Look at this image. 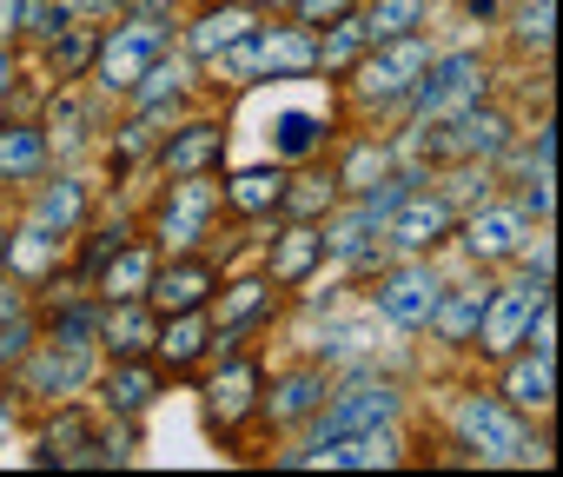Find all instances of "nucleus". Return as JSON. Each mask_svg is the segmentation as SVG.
Segmentation results:
<instances>
[{
  "mask_svg": "<svg viewBox=\"0 0 563 477\" xmlns=\"http://www.w3.org/2000/svg\"><path fill=\"white\" fill-rule=\"evenodd\" d=\"M166 21H133V27H113V41L100 47V87L107 93H133V87H146V74L166 60Z\"/></svg>",
  "mask_w": 563,
  "mask_h": 477,
  "instance_id": "1",
  "label": "nucleus"
},
{
  "mask_svg": "<svg viewBox=\"0 0 563 477\" xmlns=\"http://www.w3.org/2000/svg\"><path fill=\"white\" fill-rule=\"evenodd\" d=\"M312 60H319V47H312L299 27H278V34H258V41H252V34L232 41L225 60H219V74H225V80H245V74H265V67H272V74H299V67H312Z\"/></svg>",
  "mask_w": 563,
  "mask_h": 477,
  "instance_id": "2",
  "label": "nucleus"
},
{
  "mask_svg": "<svg viewBox=\"0 0 563 477\" xmlns=\"http://www.w3.org/2000/svg\"><path fill=\"white\" fill-rule=\"evenodd\" d=\"M457 431H464L471 451H484V457H497V464H530V457H537V451L523 444V424H517L497 398H471V404L457 411Z\"/></svg>",
  "mask_w": 563,
  "mask_h": 477,
  "instance_id": "3",
  "label": "nucleus"
},
{
  "mask_svg": "<svg viewBox=\"0 0 563 477\" xmlns=\"http://www.w3.org/2000/svg\"><path fill=\"white\" fill-rule=\"evenodd\" d=\"M484 93V60L477 54H444V60H424V87H418V113L438 120V113H457Z\"/></svg>",
  "mask_w": 563,
  "mask_h": 477,
  "instance_id": "4",
  "label": "nucleus"
},
{
  "mask_svg": "<svg viewBox=\"0 0 563 477\" xmlns=\"http://www.w3.org/2000/svg\"><path fill=\"white\" fill-rule=\"evenodd\" d=\"M438 273L431 266H405V273H391L385 279V292H378V312L391 319V325H405V332H418V325H431V312H438Z\"/></svg>",
  "mask_w": 563,
  "mask_h": 477,
  "instance_id": "5",
  "label": "nucleus"
},
{
  "mask_svg": "<svg viewBox=\"0 0 563 477\" xmlns=\"http://www.w3.org/2000/svg\"><path fill=\"white\" fill-rule=\"evenodd\" d=\"M212 206H219V186L186 173V186H173V199L159 212V239H166V246H192V239L206 232V219H212Z\"/></svg>",
  "mask_w": 563,
  "mask_h": 477,
  "instance_id": "6",
  "label": "nucleus"
},
{
  "mask_svg": "<svg viewBox=\"0 0 563 477\" xmlns=\"http://www.w3.org/2000/svg\"><path fill=\"white\" fill-rule=\"evenodd\" d=\"M391 411H398V391L391 385H365V391H345L325 418H319V437L312 444H325V437H345V431H378V424H391Z\"/></svg>",
  "mask_w": 563,
  "mask_h": 477,
  "instance_id": "7",
  "label": "nucleus"
},
{
  "mask_svg": "<svg viewBox=\"0 0 563 477\" xmlns=\"http://www.w3.org/2000/svg\"><path fill=\"white\" fill-rule=\"evenodd\" d=\"M286 464H345V470H378V464H398V444L385 431H345V437H325L312 451H292Z\"/></svg>",
  "mask_w": 563,
  "mask_h": 477,
  "instance_id": "8",
  "label": "nucleus"
},
{
  "mask_svg": "<svg viewBox=\"0 0 563 477\" xmlns=\"http://www.w3.org/2000/svg\"><path fill=\"white\" fill-rule=\"evenodd\" d=\"M424 60H431V47H424L418 34H398V41H385V54H378V60H365V93H372V100H391V93H405V87L424 74Z\"/></svg>",
  "mask_w": 563,
  "mask_h": 477,
  "instance_id": "9",
  "label": "nucleus"
},
{
  "mask_svg": "<svg viewBox=\"0 0 563 477\" xmlns=\"http://www.w3.org/2000/svg\"><path fill=\"white\" fill-rule=\"evenodd\" d=\"M537 306H543V286H510L497 306H484V325H477L484 345H490V352H510V345L523 339V325H530Z\"/></svg>",
  "mask_w": 563,
  "mask_h": 477,
  "instance_id": "10",
  "label": "nucleus"
},
{
  "mask_svg": "<svg viewBox=\"0 0 563 477\" xmlns=\"http://www.w3.org/2000/svg\"><path fill=\"white\" fill-rule=\"evenodd\" d=\"M517 246H523V212L484 206V212L471 219V253H477V259H510Z\"/></svg>",
  "mask_w": 563,
  "mask_h": 477,
  "instance_id": "11",
  "label": "nucleus"
},
{
  "mask_svg": "<svg viewBox=\"0 0 563 477\" xmlns=\"http://www.w3.org/2000/svg\"><path fill=\"white\" fill-rule=\"evenodd\" d=\"M451 225V206L444 199H405V212L391 219V246H405V253H424L431 239Z\"/></svg>",
  "mask_w": 563,
  "mask_h": 477,
  "instance_id": "12",
  "label": "nucleus"
},
{
  "mask_svg": "<svg viewBox=\"0 0 563 477\" xmlns=\"http://www.w3.org/2000/svg\"><path fill=\"white\" fill-rule=\"evenodd\" d=\"M206 286H212L206 266H173V273L153 279V306H159V312H192V306L206 299Z\"/></svg>",
  "mask_w": 563,
  "mask_h": 477,
  "instance_id": "13",
  "label": "nucleus"
},
{
  "mask_svg": "<svg viewBox=\"0 0 563 477\" xmlns=\"http://www.w3.org/2000/svg\"><path fill=\"white\" fill-rule=\"evenodd\" d=\"M47 166V140L34 126H8L0 133V179H27Z\"/></svg>",
  "mask_w": 563,
  "mask_h": 477,
  "instance_id": "14",
  "label": "nucleus"
},
{
  "mask_svg": "<svg viewBox=\"0 0 563 477\" xmlns=\"http://www.w3.org/2000/svg\"><path fill=\"white\" fill-rule=\"evenodd\" d=\"M484 306H490V292H484V286H464V292H457L451 306L438 299V312H431V325H438L444 339H471V332L484 325Z\"/></svg>",
  "mask_w": 563,
  "mask_h": 477,
  "instance_id": "15",
  "label": "nucleus"
},
{
  "mask_svg": "<svg viewBox=\"0 0 563 477\" xmlns=\"http://www.w3.org/2000/svg\"><path fill=\"white\" fill-rule=\"evenodd\" d=\"M424 21V0H372V14H365V41H398Z\"/></svg>",
  "mask_w": 563,
  "mask_h": 477,
  "instance_id": "16",
  "label": "nucleus"
},
{
  "mask_svg": "<svg viewBox=\"0 0 563 477\" xmlns=\"http://www.w3.org/2000/svg\"><path fill=\"white\" fill-rule=\"evenodd\" d=\"M219 159V126H186V140H173L166 146V173H199V166H212Z\"/></svg>",
  "mask_w": 563,
  "mask_h": 477,
  "instance_id": "17",
  "label": "nucleus"
},
{
  "mask_svg": "<svg viewBox=\"0 0 563 477\" xmlns=\"http://www.w3.org/2000/svg\"><path fill=\"white\" fill-rule=\"evenodd\" d=\"M252 34V14H206L199 27H192V54H206V60H219L232 41H245Z\"/></svg>",
  "mask_w": 563,
  "mask_h": 477,
  "instance_id": "18",
  "label": "nucleus"
},
{
  "mask_svg": "<svg viewBox=\"0 0 563 477\" xmlns=\"http://www.w3.org/2000/svg\"><path fill=\"white\" fill-rule=\"evenodd\" d=\"M319 398H325V378H319V371H299V378H286V385H278V398H272V418H278V424H292V418H306Z\"/></svg>",
  "mask_w": 563,
  "mask_h": 477,
  "instance_id": "19",
  "label": "nucleus"
},
{
  "mask_svg": "<svg viewBox=\"0 0 563 477\" xmlns=\"http://www.w3.org/2000/svg\"><path fill=\"white\" fill-rule=\"evenodd\" d=\"M319 253H325V239H319L312 225H299V232H286V246H278V259H272V273H278V279H306Z\"/></svg>",
  "mask_w": 563,
  "mask_h": 477,
  "instance_id": "20",
  "label": "nucleus"
},
{
  "mask_svg": "<svg viewBox=\"0 0 563 477\" xmlns=\"http://www.w3.org/2000/svg\"><path fill=\"white\" fill-rule=\"evenodd\" d=\"M286 199V179H278V166L272 173H239L232 179V206L239 212H265V206H278Z\"/></svg>",
  "mask_w": 563,
  "mask_h": 477,
  "instance_id": "21",
  "label": "nucleus"
},
{
  "mask_svg": "<svg viewBox=\"0 0 563 477\" xmlns=\"http://www.w3.org/2000/svg\"><path fill=\"white\" fill-rule=\"evenodd\" d=\"M107 339H113V352H146V345H153V319L120 299V312L107 319Z\"/></svg>",
  "mask_w": 563,
  "mask_h": 477,
  "instance_id": "22",
  "label": "nucleus"
},
{
  "mask_svg": "<svg viewBox=\"0 0 563 477\" xmlns=\"http://www.w3.org/2000/svg\"><path fill=\"white\" fill-rule=\"evenodd\" d=\"M510 404H523V411L550 404V358H530V365L510 371Z\"/></svg>",
  "mask_w": 563,
  "mask_h": 477,
  "instance_id": "23",
  "label": "nucleus"
},
{
  "mask_svg": "<svg viewBox=\"0 0 563 477\" xmlns=\"http://www.w3.org/2000/svg\"><path fill=\"white\" fill-rule=\"evenodd\" d=\"M278 159H306L312 146H319V120L312 113H278Z\"/></svg>",
  "mask_w": 563,
  "mask_h": 477,
  "instance_id": "24",
  "label": "nucleus"
},
{
  "mask_svg": "<svg viewBox=\"0 0 563 477\" xmlns=\"http://www.w3.org/2000/svg\"><path fill=\"white\" fill-rule=\"evenodd\" d=\"M153 345H159L173 365H186V358H199V345H206V319H192V312H186V319H173Z\"/></svg>",
  "mask_w": 563,
  "mask_h": 477,
  "instance_id": "25",
  "label": "nucleus"
},
{
  "mask_svg": "<svg viewBox=\"0 0 563 477\" xmlns=\"http://www.w3.org/2000/svg\"><path fill=\"white\" fill-rule=\"evenodd\" d=\"M146 273H153L146 253H120V259H107V299H133V292L146 286Z\"/></svg>",
  "mask_w": 563,
  "mask_h": 477,
  "instance_id": "26",
  "label": "nucleus"
},
{
  "mask_svg": "<svg viewBox=\"0 0 563 477\" xmlns=\"http://www.w3.org/2000/svg\"><path fill=\"white\" fill-rule=\"evenodd\" d=\"M107 398H113V411H140V404L153 398V371H140V365H120V371L107 378Z\"/></svg>",
  "mask_w": 563,
  "mask_h": 477,
  "instance_id": "27",
  "label": "nucleus"
},
{
  "mask_svg": "<svg viewBox=\"0 0 563 477\" xmlns=\"http://www.w3.org/2000/svg\"><path fill=\"white\" fill-rule=\"evenodd\" d=\"M34 378H41V385H47V391H74V385H80V378H87V345H67V358H60V352H54V358H47V365H41V371H34Z\"/></svg>",
  "mask_w": 563,
  "mask_h": 477,
  "instance_id": "28",
  "label": "nucleus"
},
{
  "mask_svg": "<svg viewBox=\"0 0 563 477\" xmlns=\"http://www.w3.org/2000/svg\"><path fill=\"white\" fill-rule=\"evenodd\" d=\"M8 259H14L21 273H47V266H54V232H47V225H34V232L21 239V246L8 239Z\"/></svg>",
  "mask_w": 563,
  "mask_h": 477,
  "instance_id": "29",
  "label": "nucleus"
},
{
  "mask_svg": "<svg viewBox=\"0 0 563 477\" xmlns=\"http://www.w3.org/2000/svg\"><path fill=\"white\" fill-rule=\"evenodd\" d=\"M74 219H80V186H54L34 212V225H47V232H67Z\"/></svg>",
  "mask_w": 563,
  "mask_h": 477,
  "instance_id": "30",
  "label": "nucleus"
},
{
  "mask_svg": "<svg viewBox=\"0 0 563 477\" xmlns=\"http://www.w3.org/2000/svg\"><path fill=\"white\" fill-rule=\"evenodd\" d=\"M245 391H252V371H245V365H232V371L212 385V418H225V424H232V418L245 411Z\"/></svg>",
  "mask_w": 563,
  "mask_h": 477,
  "instance_id": "31",
  "label": "nucleus"
},
{
  "mask_svg": "<svg viewBox=\"0 0 563 477\" xmlns=\"http://www.w3.org/2000/svg\"><path fill=\"white\" fill-rule=\"evenodd\" d=\"M265 299H272L265 286H232V299L219 306V325L232 332V325H245V319H258V312H265Z\"/></svg>",
  "mask_w": 563,
  "mask_h": 477,
  "instance_id": "32",
  "label": "nucleus"
},
{
  "mask_svg": "<svg viewBox=\"0 0 563 477\" xmlns=\"http://www.w3.org/2000/svg\"><path fill=\"white\" fill-rule=\"evenodd\" d=\"M299 21L306 27H339V21H352V0H299Z\"/></svg>",
  "mask_w": 563,
  "mask_h": 477,
  "instance_id": "33",
  "label": "nucleus"
},
{
  "mask_svg": "<svg viewBox=\"0 0 563 477\" xmlns=\"http://www.w3.org/2000/svg\"><path fill=\"white\" fill-rule=\"evenodd\" d=\"M530 47H550V0H530L523 8V27H517Z\"/></svg>",
  "mask_w": 563,
  "mask_h": 477,
  "instance_id": "34",
  "label": "nucleus"
},
{
  "mask_svg": "<svg viewBox=\"0 0 563 477\" xmlns=\"http://www.w3.org/2000/svg\"><path fill=\"white\" fill-rule=\"evenodd\" d=\"M358 41H365V27H345V21H339V34L319 47V60H352V54H358Z\"/></svg>",
  "mask_w": 563,
  "mask_h": 477,
  "instance_id": "35",
  "label": "nucleus"
},
{
  "mask_svg": "<svg viewBox=\"0 0 563 477\" xmlns=\"http://www.w3.org/2000/svg\"><path fill=\"white\" fill-rule=\"evenodd\" d=\"M319 206H332V186H325V179H299L292 212H319Z\"/></svg>",
  "mask_w": 563,
  "mask_h": 477,
  "instance_id": "36",
  "label": "nucleus"
},
{
  "mask_svg": "<svg viewBox=\"0 0 563 477\" xmlns=\"http://www.w3.org/2000/svg\"><path fill=\"white\" fill-rule=\"evenodd\" d=\"M87 54H93V41H87V34H74V27H67V47H60V54H54V67H60V74H74V67H80V60H87Z\"/></svg>",
  "mask_w": 563,
  "mask_h": 477,
  "instance_id": "37",
  "label": "nucleus"
},
{
  "mask_svg": "<svg viewBox=\"0 0 563 477\" xmlns=\"http://www.w3.org/2000/svg\"><path fill=\"white\" fill-rule=\"evenodd\" d=\"M332 352H339V358L365 352V332H358V325H339V332H332Z\"/></svg>",
  "mask_w": 563,
  "mask_h": 477,
  "instance_id": "38",
  "label": "nucleus"
},
{
  "mask_svg": "<svg viewBox=\"0 0 563 477\" xmlns=\"http://www.w3.org/2000/svg\"><path fill=\"white\" fill-rule=\"evenodd\" d=\"M21 352H27V325H8V332H0V365L21 358Z\"/></svg>",
  "mask_w": 563,
  "mask_h": 477,
  "instance_id": "39",
  "label": "nucleus"
},
{
  "mask_svg": "<svg viewBox=\"0 0 563 477\" xmlns=\"http://www.w3.org/2000/svg\"><path fill=\"white\" fill-rule=\"evenodd\" d=\"M8 431H14V418H8V404H0V444H8Z\"/></svg>",
  "mask_w": 563,
  "mask_h": 477,
  "instance_id": "40",
  "label": "nucleus"
},
{
  "mask_svg": "<svg viewBox=\"0 0 563 477\" xmlns=\"http://www.w3.org/2000/svg\"><path fill=\"white\" fill-rule=\"evenodd\" d=\"M0 266H8V232H0Z\"/></svg>",
  "mask_w": 563,
  "mask_h": 477,
  "instance_id": "41",
  "label": "nucleus"
},
{
  "mask_svg": "<svg viewBox=\"0 0 563 477\" xmlns=\"http://www.w3.org/2000/svg\"><path fill=\"white\" fill-rule=\"evenodd\" d=\"M0 87H8V54H0Z\"/></svg>",
  "mask_w": 563,
  "mask_h": 477,
  "instance_id": "42",
  "label": "nucleus"
},
{
  "mask_svg": "<svg viewBox=\"0 0 563 477\" xmlns=\"http://www.w3.org/2000/svg\"><path fill=\"white\" fill-rule=\"evenodd\" d=\"M74 8H100V0H74Z\"/></svg>",
  "mask_w": 563,
  "mask_h": 477,
  "instance_id": "43",
  "label": "nucleus"
},
{
  "mask_svg": "<svg viewBox=\"0 0 563 477\" xmlns=\"http://www.w3.org/2000/svg\"><path fill=\"white\" fill-rule=\"evenodd\" d=\"M146 8H159V0H146Z\"/></svg>",
  "mask_w": 563,
  "mask_h": 477,
  "instance_id": "44",
  "label": "nucleus"
}]
</instances>
